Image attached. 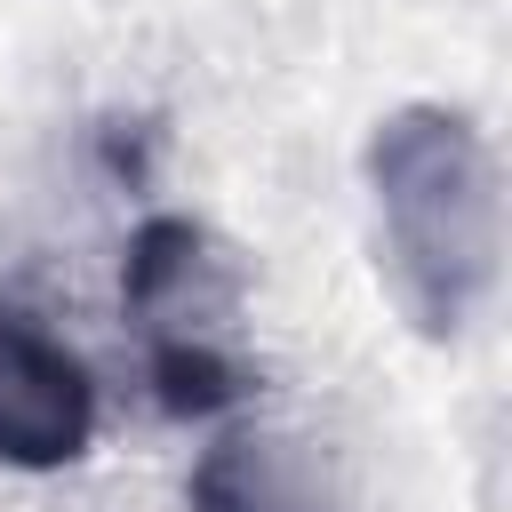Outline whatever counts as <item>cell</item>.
Segmentation results:
<instances>
[{
  "label": "cell",
  "mask_w": 512,
  "mask_h": 512,
  "mask_svg": "<svg viewBox=\"0 0 512 512\" xmlns=\"http://www.w3.org/2000/svg\"><path fill=\"white\" fill-rule=\"evenodd\" d=\"M368 200L392 304L416 336L456 344L504 272V176L472 112L456 104H400L368 136Z\"/></svg>",
  "instance_id": "1"
},
{
  "label": "cell",
  "mask_w": 512,
  "mask_h": 512,
  "mask_svg": "<svg viewBox=\"0 0 512 512\" xmlns=\"http://www.w3.org/2000/svg\"><path fill=\"white\" fill-rule=\"evenodd\" d=\"M120 312L144 336V376L168 416H224L256 392L232 320H240V280L224 248L192 216H144L120 256Z\"/></svg>",
  "instance_id": "2"
},
{
  "label": "cell",
  "mask_w": 512,
  "mask_h": 512,
  "mask_svg": "<svg viewBox=\"0 0 512 512\" xmlns=\"http://www.w3.org/2000/svg\"><path fill=\"white\" fill-rule=\"evenodd\" d=\"M96 440V384L64 336L0 304V464L64 472Z\"/></svg>",
  "instance_id": "3"
},
{
  "label": "cell",
  "mask_w": 512,
  "mask_h": 512,
  "mask_svg": "<svg viewBox=\"0 0 512 512\" xmlns=\"http://www.w3.org/2000/svg\"><path fill=\"white\" fill-rule=\"evenodd\" d=\"M192 512H336V504H328L320 480L288 456V440L224 432V440L192 464Z\"/></svg>",
  "instance_id": "4"
}]
</instances>
